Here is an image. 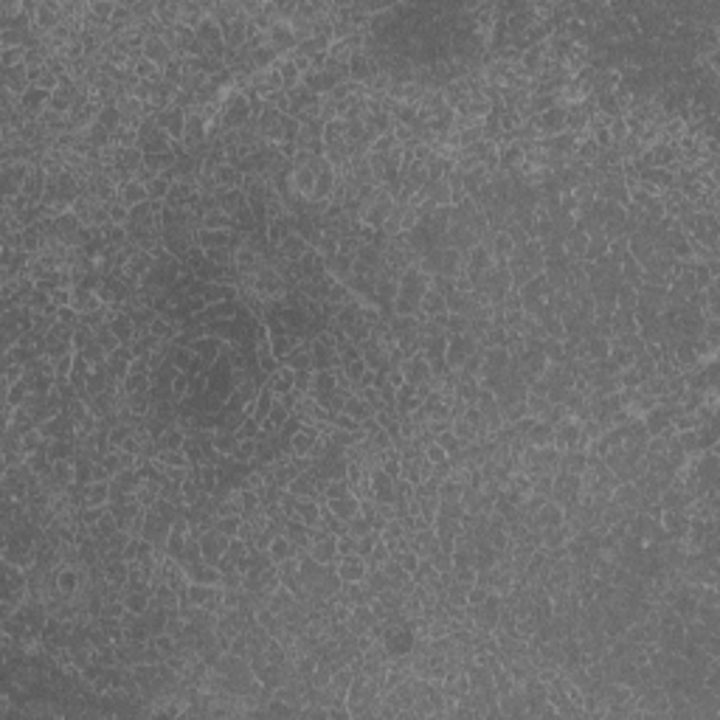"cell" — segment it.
<instances>
[{
    "instance_id": "21",
    "label": "cell",
    "mask_w": 720,
    "mask_h": 720,
    "mask_svg": "<svg viewBox=\"0 0 720 720\" xmlns=\"http://www.w3.org/2000/svg\"><path fill=\"white\" fill-rule=\"evenodd\" d=\"M79 572L76 569H62L60 574H57V591L62 594V597H74L76 591H79Z\"/></svg>"
},
{
    "instance_id": "1",
    "label": "cell",
    "mask_w": 720,
    "mask_h": 720,
    "mask_svg": "<svg viewBox=\"0 0 720 720\" xmlns=\"http://www.w3.org/2000/svg\"><path fill=\"white\" fill-rule=\"evenodd\" d=\"M383 647L392 658H406L417 650V633L408 622H400V625H389L386 636H383Z\"/></svg>"
},
{
    "instance_id": "12",
    "label": "cell",
    "mask_w": 720,
    "mask_h": 720,
    "mask_svg": "<svg viewBox=\"0 0 720 720\" xmlns=\"http://www.w3.org/2000/svg\"><path fill=\"white\" fill-rule=\"evenodd\" d=\"M118 198H121V203L127 206V209H132V206H141V203H146L149 200V192H146V186L141 184V180H124V184L118 186Z\"/></svg>"
},
{
    "instance_id": "3",
    "label": "cell",
    "mask_w": 720,
    "mask_h": 720,
    "mask_svg": "<svg viewBox=\"0 0 720 720\" xmlns=\"http://www.w3.org/2000/svg\"><path fill=\"white\" fill-rule=\"evenodd\" d=\"M198 540H200V555H203V560L217 566V563L226 558V549H228V540H231V537H226L223 532H217V529L212 526V529L200 532Z\"/></svg>"
},
{
    "instance_id": "6",
    "label": "cell",
    "mask_w": 720,
    "mask_h": 720,
    "mask_svg": "<svg viewBox=\"0 0 720 720\" xmlns=\"http://www.w3.org/2000/svg\"><path fill=\"white\" fill-rule=\"evenodd\" d=\"M566 124H569V110L560 107V104L549 107L546 113H540V116L534 118V127H537L540 132H546V135H560V132L566 130Z\"/></svg>"
},
{
    "instance_id": "5",
    "label": "cell",
    "mask_w": 720,
    "mask_h": 720,
    "mask_svg": "<svg viewBox=\"0 0 720 720\" xmlns=\"http://www.w3.org/2000/svg\"><path fill=\"white\" fill-rule=\"evenodd\" d=\"M132 364H135V354H132L130 346H118V349H113V352L107 354V369H110V378H113L116 383H124V380H127V375L132 372Z\"/></svg>"
},
{
    "instance_id": "27",
    "label": "cell",
    "mask_w": 720,
    "mask_h": 720,
    "mask_svg": "<svg viewBox=\"0 0 720 720\" xmlns=\"http://www.w3.org/2000/svg\"><path fill=\"white\" fill-rule=\"evenodd\" d=\"M394 560L403 566V572H406V574H411V577H414V574H417V569H420V560H422V558L408 546V549L397 552V555H394Z\"/></svg>"
},
{
    "instance_id": "2",
    "label": "cell",
    "mask_w": 720,
    "mask_h": 720,
    "mask_svg": "<svg viewBox=\"0 0 720 720\" xmlns=\"http://www.w3.org/2000/svg\"><path fill=\"white\" fill-rule=\"evenodd\" d=\"M335 574H338V580L343 586H352V583L360 586L366 580V574H369V563H366V558H360V555H346V558H338Z\"/></svg>"
},
{
    "instance_id": "16",
    "label": "cell",
    "mask_w": 720,
    "mask_h": 720,
    "mask_svg": "<svg viewBox=\"0 0 720 720\" xmlns=\"http://www.w3.org/2000/svg\"><path fill=\"white\" fill-rule=\"evenodd\" d=\"M326 506L343 520V523H349L357 512H360V498L352 492V495H346V498H338V501H326Z\"/></svg>"
},
{
    "instance_id": "29",
    "label": "cell",
    "mask_w": 720,
    "mask_h": 720,
    "mask_svg": "<svg viewBox=\"0 0 720 720\" xmlns=\"http://www.w3.org/2000/svg\"><path fill=\"white\" fill-rule=\"evenodd\" d=\"M290 417H293V411H290V408H287V406H284V403L276 397V406L270 408V414H268V422H273L276 428H282V425H284Z\"/></svg>"
},
{
    "instance_id": "26",
    "label": "cell",
    "mask_w": 720,
    "mask_h": 720,
    "mask_svg": "<svg viewBox=\"0 0 720 720\" xmlns=\"http://www.w3.org/2000/svg\"><path fill=\"white\" fill-rule=\"evenodd\" d=\"M422 456H425L434 467H442V464H448V462H450V459H448V453L442 450V445H439L436 439H431V442H425V445H422Z\"/></svg>"
},
{
    "instance_id": "8",
    "label": "cell",
    "mask_w": 720,
    "mask_h": 720,
    "mask_svg": "<svg viewBox=\"0 0 720 720\" xmlns=\"http://www.w3.org/2000/svg\"><path fill=\"white\" fill-rule=\"evenodd\" d=\"M141 57H146V60L155 62V65H169V62H172V46H169L160 34H152V37L144 40Z\"/></svg>"
},
{
    "instance_id": "10",
    "label": "cell",
    "mask_w": 720,
    "mask_h": 720,
    "mask_svg": "<svg viewBox=\"0 0 720 720\" xmlns=\"http://www.w3.org/2000/svg\"><path fill=\"white\" fill-rule=\"evenodd\" d=\"M234 242V231L223 228V231H214V228H200L198 237H195V245H200L203 251L209 248H231Z\"/></svg>"
},
{
    "instance_id": "24",
    "label": "cell",
    "mask_w": 720,
    "mask_h": 720,
    "mask_svg": "<svg viewBox=\"0 0 720 720\" xmlns=\"http://www.w3.org/2000/svg\"><path fill=\"white\" fill-rule=\"evenodd\" d=\"M523 160V146L520 144H509V146H501L498 149V163L504 166V169H512V166H518Z\"/></svg>"
},
{
    "instance_id": "14",
    "label": "cell",
    "mask_w": 720,
    "mask_h": 720,
    "mask_svg": "<svg viewBox=\"0 0 720 720\" xmlns=\"http://www.w3.org/2000/svg\"><path fill=\"white\" fill-rule=\"evenodd\" d=\"M293 378H296V372L293 369H287V366H279L276 372H270L268 375V389L276 394V397H284V394H290L293 392Z\"/></svg>"
},
{
    "instance_id": "15",
    "label": "cell",
    "mask_w": 720,
    "mask_h": 720,
    "mask_svg": "<svg viewBox=\"0 0 720 720\" xmlns=\"http://www.w3.org/2000/svg\"><path fill=\"white\" fill-rule=\"evenodd\" d=\"M552 439H555V425L552 422H546V420H537L532 428H529V434H526V442L532 445V448H546V445H552Z\"/></svg>"
},
{
    "instance_id": "18",
    "label": "cell",
    "mask_w": 720,
    "mask_h": 720,
    "mask_svg": "<svg viewBox=\"0 0 720 720\" xmlns=\"http://www.w3.org/2000/svg\"><path fill=\"white\" fill-rule=\"evenodd\" d=\"M166 357H169V364H172L177 372H189V369L195 366V360H198V354H195L189 346H172Z\"/></svg>"
},
{
    "instance_id": "25",
    "label": "cell",
    "mask_w": 720,
    "mask_h": 720,
    "mask_svg": "<svg viewBox=\"0 0 720 720\" xmlns=\"http://www.w3.org/2000/svg\"><path fill=\"white\" fill-rule=\"evenodd\" d=\"M270 62H276V48H270L268 43L265 46H256L251 51V65L254 68H270Z\"/></svg>"
},
{
    "instance_id": "20",
    "label": "cell",
    "mask_w": 720,
    "mask_h": 720,
    "mask_svg": "<svg viewBox=\"0 0 720 720\" xmlns=\"http://www.w3.org/2000/svg\"><path fill=\"white\" fill-rule=\"evenodd\" d=\"M273 406H276V394H273L268 386H262V392H259V397H256V403H254L251 417H254V420H259V422H265Z\"/></svg>"
},
{
    "instance_id": "11",
    "label": "cell",
    "mask_w": 720,
    "mask_h": 720,
    "mask_svg": "<svg viewBox=\"0 0 720 720\" xmlns=\"http://www.w3.org/2000/svg\"><path fill=\"white\" fill-rule=\"evenodd\" d=\"M310 248H312V245H310L298 231H293V234H287V237H284V242L279 245V256H282L284 262H293V265H296V262H298Z\"/></svg>"
},
{
    "instance_id": "9",
    "label": "cell",
    "mask_w": 720,
    "mask_h": 720,
    "mask_svg": "<svg viewBox=\"0 0 720 720\" xmlns=\"http://www.w3.org/2000/svg\"><path fill=\"white\" fill-rule=\"evenodd\" d=\"M647 428V436H664L672 428V411L667 406H656L647 411V417L642 420Z\"/></svg>"
},
{
    "instance_id": "28",
    "label": "cell",
    "mask_w": 720,
    "mask_h": 720,
    "mask_svg": "<svg viewBox=\"0 0 720 720\" xmlns=\"http://www.w3.org/2000/svg\"><path fill=\"white\" fill-rule=\"evenodd\" d=\"M335 544H338V558L357 555V537H354V534L343 532V534H338V537H335Z\"/></svg>"
},
{
    "instance_id": "17",
    "label": "cell",
    "mask_w": 720,
    "mask_h": 720,
    "mask_svg": "<svg viewBox=\"0 0 720 720\" xmlns=\"http://www.w3.org/2000/svg\"><path fill=\"white\" fill-rule=\"evenodd\" d=\"M515 240H512V234L506 231V228H501V231H495V237H492V256H495V262H506L512 254H515Z\"/></svg>"
},
{
    "instance_id": "7",
    "label": "cell",
    "mask_w": 720,
    "mask_h": 720,
    "mask_svg": "<svg viewBox=\"0 0 720 720\" xmlns=\"http://www.w3.org/2000/svg\"><path fill=\"white\" fill-rule=\"evenodd\" d=\"M110 498H113L110 481H90L82 487V506L102 509V506H110Z\"/></svg>"
},
{
    "instance_id": "22",
    "label": "cell",
    "mask_w": 720,
    "mask_h": 720,
    "mask_svg": "<svg viewBox=\"0 0 720 720\" xmlns=\"http://www.w3.org/2000/svg\"><path fill=\"white\" fill-rule=\"evenodd\" d=\"M203 228H214V231H223V228H228V231H234L237 226H234V217L231 214H226L223 209H214V212H209V214H203Z\"/></svg>"
},
{
    "instance_id": "19",
    "label": "cell",
    "mask_w": 720,
    "mask_h": 720,
    "mask_svg": "<svg viewBox=\"0 0 720 720\" xmlns=\"http://www.w3.org/2000/svg\"><path fill=\"white\" fill-rule=\"evenodd\" d=\"M149 386H152V375L132 369L124 380V394H149Z\"/></svg>"
},
{
    "instance_id": "13",
    "label": "cell",
    "mask_w": 720,
    "mask_h": 720,
    "mask_svg": "<svg viewBox=\"0 0 720 720\" xmlns=\"http://www.w3.org/2000/svg\"><path fill=\"white\" fill-rule=\"evenodd\" d=\"M268 555H270V560L279 566V563H284V560H290V558H296L298 555V549L293 546V540L287 537V534H273V540H270V549H268Z\"/></svg>"
},
{
    "instance_id": "23",
    "label": "cell",
    "mask_w": 720,
    "mask_h": 720,
    "mask_svg": "<svg viewBox=\"0 0 720 720\" xmlns=\"http://www.w3.org/2000/svg\"><path fill=\"white\" fill-rule=\"evenodd\" d=\"M279 74H282V85H284V90H293V88H298L301 85V71L296 68V62L287 57L284 62H279Z\"/></svg>"
},
{
    "instance_id": "4",
    "label": "cell",
    "mask_w": 720,
    "mask_h": 720,
    "mask_svg": "<svg viewBox=\"0 0 720 720\" xmlns=\"http://www.w3.org/2000/svg\"><path fill=\"white\" fill-rule=\"evenodd\" d=\"M580 439H583V425L577 422V420H560L558 425H555V439H552V445L563 453V450H574L577 445H580Z\"/></svg>"
}]
</instances>
